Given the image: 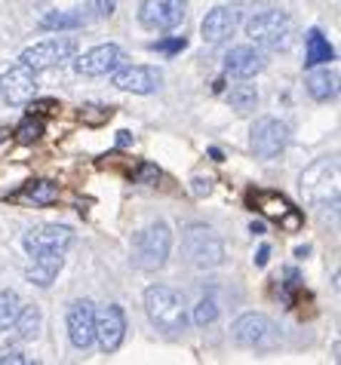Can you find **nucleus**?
<instances>
[{
    "label": "nucleus",
    "mask_w": 341,
    "mask_h": 365,
    "mask_svg": "<svg viewBox=\"0 0 341 365\" xmlns=\"http://www.w3.org/2000/svg\"><path fill=\"white\" fill-rule=\"evenodd\" d=\"M145 313L151 319V326L166 334L188 329V304L169 286H151L145 292Z\"/></svg>",
    "instance_id": "1"
},
{
    "label": "nucleus",
    "mask_w": 341,
    "mask_h": 365,
    "mask_svg": "<svg viewBox=\"0 0 341 365\" xmlns=\"http://www.w3.org/2000/svg\"><path fill=\"white\" fill-rule=\"evenodd\" d=\"M169 249H173V230L166 221H157V225H148L133 237L129 258L138 270H160L169 258Z\"/></svg>",
    "instance_id": "2"
},
{
    "label": "nucleus",
    "mask_w": 341,
    "mask_h": 365,
    "mask_svg": "<svg viewBox=\"0 0 341 365\" xmlns=\"http://www.w3.org/2000/svg\"><path fill=\"white\" fill-rule=\"evenodd\" d=\"M246 34L262 49H286L292 40V19L283 9H265L246 22Z\"/></svg>",
    "instance_id": "3"
},
{
    "label": "nucleus",
    "mask_w": 341,
    "mask_h": 365,
    "mask_svg": "<svg viewBox=\"0 0 341 365\" xmlns=\"http://www.w3.org/2000/svg\"><path fill=\"white\" fill-rule=\"evenodd\" d=\"M302 190L314 206L338 209V163L335 157H323L302 175Z\"/></svg>",
    "instance_id": "4"
},
{
    "label": "nucleus",
    "mask_w": 341,
    "mask_h": 365,
    "mask_svg": "<svg viewBox=\"0 0 341 365\" xmlns=\"http://www.w3.org/2000/svg\"><path fill=\"white\" fill-rule=\"evenodd\" d=\"M182 249H185V255H188L190 264L200 267V270L218 267V264H222V258H225L222 240H218L215 230L206 227V225H190L185 230V237H182Z\"/></svg>",
    "instance_id": "5"
},
{
    "label": "nucleus",
    "mask_w": 341,
    "mask_h": 365,
    "mask_svg": "<svg viewBox=\"0 0 341 365\" xmlns=\"http://www.w3.org/2000/svg\"><path fill=\"white\" fill-rule=\"evenodd\" d=\"M74 242V230L68 225H40L22 237V246L31 258H62Z\"/></svg>",
    "instance_id": "6"
},
{
    "label": "nucleus",
    "mask_w": 341,
    "mask_h": 365,
    "mask_svg": "<svg viewBox=\"0 0 341 365\" xmlns=\"http://www.w3.org/2000/svg\"><path fill=\"white\" fill-rule=\"evenodd\" d=\"M246 200L253 202L255 209H262L270 221H277V225L283 230H289V233L305 227V215L283 194H280V190H249Z\"/></svg>",
    "instance_id": "7"
},
{
    "label": "nucleus",
    "mask_w": 341,
    "mask_h": 365,
    "mask_svg": "<svg viewBox=\"0 0 341 365\" xmlns=\"http://www.w3.org/2000/svg\"><path fill=\"white\" fill-rule=\"evenodd\" d=\"M77 53V40L74 37H53V40H40V43L28 46L19 62H25L31 71H49L65 62H71Z\"/></svg>",
    "instance_id": "8"
},
{
    "label": "nucleus",
    "mask_w": 341,
    "mask_h": 365,
    "mask_svg": "<svg viewBox=\"0 0 341 365\" xmlns=\"http://www.w3.org/2000/svg\"><path fill=\"white\" fill-rule=\"evenodd\" d=\"M249 145H253V150H255L258 160H274V157L283 154V148L289 145V126L280 123L277 117H262V120H255Z\"/></svg>",
    "instance_id": "9"
},
{
    "label": "nucleus",
    "mask_w": 341,
    "mask_h": 365,
    "mask_svg": "<svg viewBox=\"0 0 341 365\" xmlns=\"http://www.w3.org/2000/svg\"><path fill=\"white\" fill-rule=\"evenodd\" d=\"M188 0H145L138 9V22L148 31H173L175 25L185 22Z\"/></svg>",
    "instance_id": "10"
},
{
    "label": "nucleus",
    "mask_w": 341,
    "mask_h": 365,
    "mask_svg": "<svg viewBox=\"0 0 341 365\" xmlns=\"http://www.w3.org/2000/svg\"><path fill=\"white\" fill-rule=\"evenodd\" d=\"M37 96V71H31L25 62H19L0 77V98L13 108L28 105Z\"/></svg>",
    "instance_id": "11"
},
{
    "label": "nucleus",
    "mask_w": 341,
    "mask_h": 365,
    "mask_svg": "<svg viewBox=\"0 0 341 365\" xmlns=\"http://www.w3.org/2000/svg\"><path fill=\"white\" fill-rule=\"evenodd\" d=\"M111 83L123 93H136V96H151L163 83V74L157 68L148 65H117L111 71Z\"/></svg>",
    "instance_id": "12"
},
{
    "label": "nucleus",
    "mask_w": 341,
    "mask_h": 365,
    "mask_svg": "<svg viewBox=\"0 0 341 365\" xmlns=\"http://www.w3.org/2000/svg\"><path fill=\"white\" fill-rule=\"evenodd\" d=\"M126 338V313L120 304H108L96 313V341L102 353H117Z\"/></svg>",
    "instance_id": "13"
},
{
    "label": "nucleus",
    "mask_w": 341,
    "mask_h": 365,
    "mask_svg": "<svg viewBox=\"0 0 341 365\" xmlns=\"http://www.w3.org/2000/svg\"><path fill=\"white\" fill-rule=\"evenodd\" d=\"M123 62V49L117 43H105V46H93L83 56L74 58V71L80 77H105Z\"/></svg>",
    "instance_id": "14"
},
{
    "label": "nucleus",
    "mask_w": 341,
    "mask_h": 365,
    "mask_svg": "<svg viewBox=\"0 0 341 365\" xmlns=\"http://www.w3.org/2000/svg\"><path fill=\"white\" fill-rule=\"evenodd\" d=\"M68 338L77 350H89L96 344V310L93 301H74L68 307Z\"/></svg>",
    "instance_id": "15"
},
{
    "label": "nucleus",
    "mask_w": 341,
    "mask_h": 365,
    "mask_svg": "<svg viewBox=\"0 0 341 365\" xmlns=\"http://www.w3.org/2000/svg\"><path fill=\"white\" fill-rule=\"evenodd\" d=\"M240 19L243 16H240L237 6H215V9H209L206 19L200 22V34H203L206 43H225L240 28Z\"/></svg>",
    "instance_id": "16"
},
{
    "label": "nucleus",
    "mask_w": 341,
    "mask_h": 365,
    "mask_svg": "<svg viewBox=\"0 0 341 365\" xmlns=\"http://www.w3.org/2000/svg\"><path fill=\"white\" fill-rule=\"evenodd\" d=\"M270 331H274V326H270V319L265 313H243L230 326V338L240 347H262V344L270 341Z\"/></svg>",
    "instance_id": "17"
},
{
    "label": "nucleus",
    "mask_w": 341,
    "mask_h": 365,
    "mask_svg": "<svg viewBox=\"0 0 341 365\" xmlns=\"http://www.w3.org/2000/svg\"><path fill=\"white\" fill-rule=\"evenodd\" d=\"M268 68V56L255 46H234L230 53L225 56V71L230 77H240V80H249L255 74H262Z\"/></svg>",
    "instance_id": "18"
},
{
    "label": "nucleus",
    "mask_w": 341,
    "mask_h": 365,
    "mask_svg": "<svg viewBox=\"0 0 341 365\" xmlns=\"http://www.w3.org/2000/svg\"><path fill=\"white\" fill-rule=\"evenodd\" d=\"M335 58L332 43L323 37L320 28H310L305 34V68H317V65H329Z\"/></svg>",
    "instance_id": "19"
},
{
    "label": "nucleus",
    "mask_w": 341,
    "mask_h": 365,
    "mask_svg": "<svg viewBox=\"0 0 341 365\" xmlns=\"http://www.w3.org/2000/svg\"><path fill=\"white\" fill-rule=\"evenodd\" d=\"M13 200L31 202V206H53V202L58 200V187L53 185V181H28Z\"/></svg>",
    "instance_id": "20"
},
{
    "label": "nucleus",
    "mask_w": 341,
    "mask_h": 365,
    "mask_svg": "<svg viewBox=\"0 0 341 365\" xmlns=\"http://www.w3.org/2000/svg\"><path fill=\"white\" fill-rule=\"evenodd\" d=\"M58 270H62V258H31V267L25 270V277L31 279L34 286L46 289V286H53Z\"/></svg>",
    "instance_id": "21"
},
{
    "label": "nucleus",
    "mask_w": 341,
    "mask_h": 365,
    "mask_svg": "<svg viewBox=\"0 0 341 365\" xmlns=\"http://www.w3.org/2000/svg\"><path fill=\"white\" fill-rule=\"evenodd\" d=\"M13 329L22 341H34L40 334V329H44V313H40V307H34V304L31 307H19V317L13 322Z\"/></svg>",
    "instance_id": "22"
},
{
    "label": "nucleus",
    "mask_w": 341,
    "mask_h": 365,
    "mask_svg": "<svg viewBox=\"0 0 341 365\" xmlns=\"http://www.w3.org/2000/svg\"><path fill=\"white\" fill-rule=\"evenodd\" d=\"M335 83H338V77L332 74V71H314V74H307V93L310 98H317V101H329V98H335Z\"/></svg>",
    "instance_id": "23"
},
{
    "label": "nucleus",
    "mask_w": 341,
    "mask_h": 365,
    "mask_svg": "<svg viewBox=\"0 0 341 365\" xmlns=\"http://www.w3.org/2000/svg\"><path fill=\"white\" fill-rule=\"evenodd\" d=\"M228 101L237 114H253L258 105V93H255V86H234L228 93Z\"/></svg>",
    "instance_id": "24"
},
{
    "label": "nucleus",
    "mask_w": 341,
    "mask_h": 365,
    "mask_svg": "<svg viewBox=\"0 0 341 365\" xmlns=\"http://www.w3.org/2000/svg\"><path fill=\"white\" fill-rule=\"evenodd\" d=\"M19 307H22V301H19V295L13 289L0 292V331L13 329V322L19 317Z\"/></svg>",
    "instance_id": "25"
},
{
    "label": "nucleus",
    "mask_w": 341,
    "mask_h": 365,
    "mask_svg": "<svg viewBox=\"0 0 341 365\" xmlns=\"http://www.w3.org/2000/svg\"><path fill=\"white\" fill-rule=\"evenodd\" d=\"M40 28H83V13H49L44 16V22Z\"/></svg>",
    "instance_id": "26"
},
{
    "label": "nucleus",
    "mask_w": 341,
    "mask_h": 365,
    "mask_svg": "<svg viewBox=\"0 0 341 365\" xmlns=\"http://www.w3.org/2000/svg\"><path fill=\"white\" fill-rule=\"evenodd\" d=\"M218 319V304H215V298H203L194 307V322L200 329H206V326H213V322Z\"/></svg>",
    "instance_id": "27"
},
{
    "label": "nucleus",
    "mask_w": 341,
    "mask_h": 365,
    "mask_svg": "<svg viewBox=\"0 0 341 365\" xmlns=\"http://www.w3.org/2000/svg\"><path fill=\"white\" fill-rule=\"evenodd\" d=\"M40 135H44V120H37V117H28L25 123H19V129H16V138L22 141V145H34Z\"/></svg>",
    "instance_id": "28"
},
{
    "label": "nucleus",
    "mask_w": 341,
    "mask_h": 365,
    "mask_svg": "<svg viewBox=\"0 0 341 365\" xmlns=\"http://www.w3.org/2000/svg\"><path fill=\"white\" fill-rule=\"evenodd\" d=\"M114 114V108H105V105H86V108H80V120L89 126H98V123H108Z\"/></svg>",
    "instance_id": "29"
},
{
    "label": "nucleus",
    "mask_w": 341,
    "mask_h": 365,
    "mask_svg": "<svg viewBox=\"0 0 341 365\" xmlns=\"http://www.w3.org/2000/svg\"><path fill=\"white\" fill-rule=\"evenodd\" d=\"M9 362H13V365H31V359H28L22 350H16V347H9V350L0 353V365H9Z\"/></svg>",
    "instance_id": "30"
},
{
    "label": "nucleus",
    "mask_w": 341,
    "mask_h": 365,
    "mask_svg": "<svg viewBox=\"0 0 341 365\" xmlns=\"http://www.w3.org/2000/svg\"><path fill=\"white\" fill-rule=\"evenodd\" d=\"M138 185H145V181H151V185H157L160 181V169L151 166V163H142V169H138V175H136Z\"/></svg>",
    "instance_id": "31"
},
{
    "label": "nucleus",
    "mask_w": 341,
    "mask_h": 365,
    "mask_svg": "<svg viewBox=\"0 0 341 365\" xmlns=\"http://www.w3.org/2000/svg\"><path fill=\"white\" fill-rule=\"evenodd\" d=\"M53 110H58L56 101H34V105H31V117H40V114H53Z\"/></svg>",
    "instance_id": "32"
},
{
    "label": "nucleus",
    "mask_w": 341,
    "mask_h": 365,
    "mask_svg": "<svg viewBox=\"0 0 341 365\" xmlns=\"http://www.w3.org/2000/svg\"><path fill=\"white\" fill-rule=\"evenodd\" d=\"M96 6H98V16L102 19H111L117 9V0H96Z\"/></svg>",
    "instance_id": "33"
},
{
    "label": "nucleus",
    "mask_w": 341,
    "mask_h": 365,
    "mask_svg": "<svg viewBox=\"0 0 341 365\" xmlns=\"http://www.w3.org/2000/svg\"><path fill=\"white\" fill-rule=\"evenodd\" d=\"M209 190H213V178H194V194L197 197H209Z\"/></svg>",
    "instance_id": "34"
},
{
    "label": "nucleus",
    "mask_w": 341,
    "mask_h": 365,
    "mask_svg": "<svg viewBox=\"0 0 341 365\" xmlns=\"http://www.w3.org/2000/svg\"><path fill=\"white\" fill-rule=\"evenodd\" d=\"M160 49H169V53H175V49H185L188 46V40L185 37H175V40H169V43H157Z\"/></svg>",
    "instance_id": "35"
},
{
    "label": "nucleus",
    "mask_w": 341,
    "mask_h": 365,
    "mask_svg": "<svg viewBox=\"0 0 341 365\" xmlns=\"http://www.w3.org/2000/svg\"><path fill=\"white\" fill-rule=\"evenodd\" d=\"M255 264H258V267H265V264H268V246H262V249H258V258H255Z\"/></svg>",
    "instance_id": "36"
},
{
    "label": "nucleus",
    "mask_w": 341,
    "mask_h": 365,
    "mask_svg": "<svg viewBox=\"0 0 341 365\" xmlns=\"http://www.w3.org/2000/svg\"><path fill=\"white\" fill-rule=\"evenodd\" d=\"M249 230H253V233H265V225H255V221H253V225H249Z\"/></svg>",
    "instance_id": "37"
},
{
    "label": "nucleus",
    "mask_w": 341,
    "mask_h": 365,
    "mask_svg": "<svg viewBox=\"0 0 341 365\" xmlns=\"http://www.w3.org/2000/svg\"><path fill=\"white\" fill-rule=\"evenodd\" d=\"M9 138V129H0V141H6Z\"/></svg>",
    "instance_id": "38"
}]
</instances>
